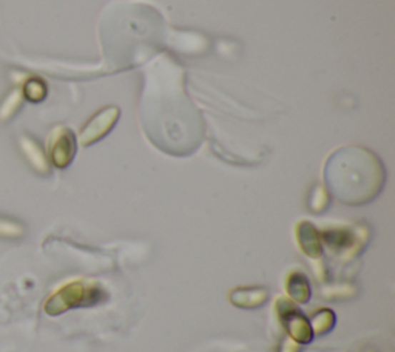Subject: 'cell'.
Listing matches in <instances>:
<instances>
[{
	"label": "cell",
	"mask_w": 395,
	"mask_h": 352,
	"mask_svg": "<svg viewBox=\"0 0 395 352\" xmlns=\"http://www.w3.org/2000/svg\"><path fill=\"white\" fill-rule=\"evenodd\" d=\"M139 118L147 139L167 155L189 156L201 146L204 122L184 90V74L167 56L146 70Z\"/></svg>",
	"instance_id": "6da1fadb"
},
{
	"label": "cell",
	"mask_w": 395,
	"mask_h": 352,
	"mask_svg": "<svg viewBox=\"0 0 395 352\" xmlns=\"http://www.w3.org/2000/svg\"><path fill=\"white\" fill-rule=\"evenodd\" d=\"M327 192L348 206H366L377 198L386 183V170L374 151L360 146L336 149L326 159Z\"/></svg>",
	"instance_id": "7a4b0ae2"
},
{
	"label": "cell",
	"mask_w": 395,
	"mask_h": 352,
	"mask_svg": "<svg viewBox=\"0 0 395 352\" xmlns=\"http://www.w3.org/2000/svg\"><path fill=\"white\" fill-rule=\"evenodd\" d=\"M110 295L102 284L93 280H73L57 288L44 304V311L51 317L71 309L91 308L109 301Z\"/></svg>",
	"instance_id": "3957f363"
},
{
	"label": "cell",
	"mask_w": 395,
	"mask_h": 352,
	"mask_svg": "<svg viewBox=\"0 0 395 352\" xmlns=\"http://www.w3.org/2000/svg\"><path fill=\"white\" fill-rule=\"evenodd\" d=\"M320 233L323 247L327 246L334 253L340 255L346 261L360 255L369 238L368 227L363 226H334L320 231Z\"/></svg>",
	"instance_id": "277c9868"
},
{
	"label": "cell",
	"mask_w": 395,
	"mask_h": 352,
	"mask_svg": "<svg viewBox=\"0 0 395 352\" xmlns=\"http://www.w3.org/2000/svg\"><path fill=\"white\" fill-rule=\"evenodd\" d=\"M274 308L279 323L287 332V337H291L298 345L311 343L314 340V332L309 318L298 309L296 303H294L291 298L278 297Z\"/></svg>",
	"instance_id": "5b68a950"
},
{
	"label": "cell",
	"mask_w": 395,
	"mask_h": 352,
	"mask_svg": "<svg viewBox=\"0 0 395 352\" xmlns=\"http://www.w3.org/2000/svg\"><path fill=\"white\" fill-rule=\"evenodd\" d=\"M78 151V141L71 129L59 126L53 129L50 138H48V158L57 169H66L76 156Z\"/></svg>",
	"instance_id": "8992f818"
},
{
	"label": "cell",
	"mask_w": 395,
	"mask_h": 352,
	"mask_svg": "<svg viewBox=\"0 0 395 352\" xmlns=\"http://www.w3.org/2000/svg\"><path fill=\"white\" fill-rule=\"evenodd\" d=\"M121 116V110L114 106H109L89 119L81 130L79 141L84 147H89L104 139L114 129Z\"/></svg>",
	"instance_id": "52a82bcc"
},
{
	"label": "cell",
	"mask_w": 395,
	"mask_h": 352,
	"mask_svg": "<svg viewBox=\"0 0 395 352\" xmlns=\"http://www.w3.org/2000/svg\"><path fill=\"white\" fill-rule=\"evenodd\" d=\"M295 238L300 251L307 256V258L315 261L321 260L323 256V243L320 229L311 223L301 220L295 226Z\"/></svg>",
	"instance_id": "ba28073f"
},
{
	"label": "cell",
	"mask_w": 395,
	"mask_h": 352,
	"mask_svg": "<svg viewBox=\"0 0 395 352\" xmlns=\"http://www.w3.org/2000/svg\"><path fill=\"white\" fill-rule=\"evenodd\" d=\"M269 300V292L259 286L236 288L229 293V301L241 309H256L261 308Z\"/></svg>",
	"instance_id": "9c48e42d"
},
{
	"label": "cell",
	"mask_w": 395,
	"mask_h": 352,
	"mask_svg": "<svg viewBox=\"0 0 395 352\" xmlns=\"http://www.w3.org/2000/svg\"><path fill=\"white\" fill-rule=\"evenodd\" d=\"M284 289H286L287 297L291 298L294 303L304 304L312 297L309 278H307V275L301 271H292L287 273L286 281H284Z\"/></svg>",
	"instance_id": "30bf717a"
},
{
	"label": "cell",
	"mask_w": 395,
	"mask_h": 352,
	"mask_svg": "<svg viewBox=\"0 0 395 352\" xmlns=\"http://www.w3.org/2000/svg\"><path fill=\"white\" fill-rule=\"evenodd\" d=\"M19 144H21L22 154L25 155L26 161L30 163V166L36 170L37 174L41 175H48L50 174V164H48V158L45 155L44 149L41 147L39 142H37L31 136H21L19 139Z\"/></svg>",
	"instance_id": "8fae6325"
},
{
	"label": "cell",
	"mask_w": 395,
	"mask_h": 352,
	"mask_svg": "<svg viewBox=\"0 0 395 352\" xmlns=\"http://www.w3.org/2000/svg\"><path fill=\"white\" fill-rule=\"evenodd\" d=\"M309 323H311L314 336L329 334V332L334 329L335 323H336L335 312L331 311V309H327V308L318 309L312 316V318L309 320Z\"/></svg>",
	"instance_id": "7c38bea8"
},
{
	"label": "cell",
	"mask_w": 395,
	"mask_h": 352,
	"mask_svg": "<svg viewBox=\"0 0 395 352\" xmlns=\"http://www.w3.org/2000/svg\"><path fill=\"white\" fill-rule=\"evenodd\" d=\"M46 84L41 78H28L24 84V98L31 102H42L46 98Z\"/></svg>",
	"instance_id": "4fadbf2b"
},
{
	"label": "cell",
	"mask_w": 395,
	"mask_h": 352,
	"mask_svg": "<svg viewBox=\"0 0 395 352\" xmlns=\"http://www.w3.org/2000/svg\"><path fill=\"white\" fill-rule=\"evenodd\" d=\"M22 99H24V94H22V90H13L11 93L8 94L6 99L4 101L2 107H0V121H8L11 119L17 110L21 109L22 106Z\"/></svg>",
	"instance_id": "5bb4252c"
},
{
	"label": "cell",
	"mask_w": 395,
	"mask_h": 352,
	"mask_svg": "<svg viewBox=\"0 0 395 352\" xmlns=\"http://www.w3.org/2000/svg\"><path fill=\"white\" fill-rule=\"evenodd\" d=\"M331 203V195L327 192V188L316 184L309 196V208L314 213H321L324 212Z\"/></svg>",
	"instance_id": "9a60e30c"
},
{
	"label": "cell",
	"mask_w": 395,
	"mask_h": 352,
	"mask_svg": "<svg viewBox=\"0 0 395 352\" xmlns=\"http://www.w3.org/2000/svg\"><path fill=\"white\" fill-rule=\"evenodd\" d=\"M356 293V289L349 283L334 284V286H327L323 289V295L326 298L335 300V298H349Z\"/></svg>",
	"instance_id": "2e32d148"
},
{
	"label": "cell",
	"mask_w": 395,
	"mask_h": 352,
	"mask_svg": "<svg viewBox=\"0 0 395 352\" xmlns=\"http://www.w3.org/2000/svg\"><path fill=\"white\" fill-rule=\"evenodd\" d=\"M25 232L24 226L17 221L6 220V218H0V236L2 238H19Z\"/></svg>",
	"instance_id": "e0dca14e"
},
{
	"label": "cell",
	"mask_w": 395,
	"mask_h": 352,
	"mask_svg": "<svg viewBox=\"0 0 395 352\" xmlns=\"http://www.w3.org/2000/svg\"><path fill=\"white\" fill-rule=\"evenodd\" d=\"M279 352H301V349L296 341H294L291 337H286L281 346H279Z\"/></svg>",
	"instance_id": "ac0fdd59"
},
{
	"label": "cell",
	"mask_w": 395,
	"mask_h": 352,
	"mask_svg": "<svg viewBox=\"0 0 395 352\" xmlns=\"http://www.w3.org/2000/svg\"><path fill=\"white\" fill-rule=\"evenodd\" d=\"M369 352H372V351H369Z\"/></svg>",
	"instance_id": "d6986e66"
}]
</instances>
